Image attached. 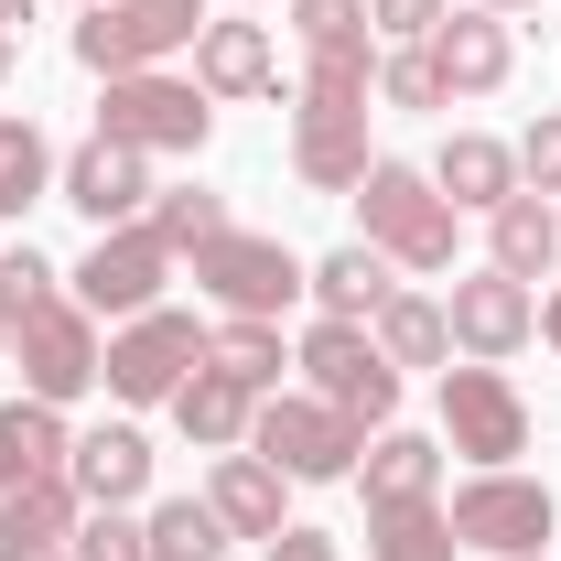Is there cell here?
<instances>
[{
    "mask_svg": "<svg viewBox=\"0 0 561 561\" xmlns=\"http://www.w3.org/2000/svg\"><path fill=\"white\" fill-rule=\"evenodd\" d=\"M151 227H162V249L184 260V249H206V238H227V195H206V184H184V195H162V206H151Z\"/></svg>",
    "mask_w": 561,
    "mask_h": 561,
    "instance_id": "obj_31",
    "label": "cell"
},
{
    "mask_svg": "<svg viewBox=\"0 0 561 561\" xmlns=\"http://www.w3.org/2000/svg\"><path fill=\"white\" fill-rule=\"evenodd\" d=\"M271 33H260V22H206V33H195V87H206V98H260V87H271Z\"/></svg>",
    "mask_w": 561,
    "mask_h": 561,
    "instance_id": "obj_21",
    "label": "cell"
},
{
    "mask_svg": "<svg viewBox=\"0 0 561 561\" xmlns=\"http://www.w3.org/2000/svg\"><path fill=\"white\" fill-rule=\"evenodd\" d=\"M173 44H195V33L151 22V11H130V0H98V11L76 22V66L87 76H140V66H162Z\"/></svg>",
    "mask_w": 561,
    "mask_h": 561,
    "instance_id": "obj_13",
    "label": "cell"
},
{
    "mask_svg": "<svg viewBox=\"0 0 561 561\" xmlns=\"http://www.w3.org/2000/svg\"><path fill=\"white\" fill-rule=\"evenodd\" d=\"M66 454H76V443H66V411H55V400H33V389H22V400L0 411V496L66 476Z\"/></svg>",
    "mask_w": 561,
    "mask_h": 561,
    "instance_id": "obj_19",
    "label": "cell"
},
{
    "mask_svg": "<svg viewBox=\"0 0 561 561\" xmlns=\"http://www.w3.org/2000/svg\"><path fill=\"white\" fill-rule=\"evenodd\" d=\"M271 561H335V540H324V529H280Z\"/></svg>",
    "mask_w": 561,
    "mask_h": 561,
    "instance_id": "obj_37",
    "label": "cell"
},
{
    "mask_svg": "<svg viewBox=\"0 0 561 561\" xmlns=\"http://www.w3.org/2000/svg\"><path fill=\"white\" fill-rule=\"evenodd\" d=\"M378 98H389V108H443V66H432V44L378 55Z\"/></svg>",
    "mask_w": 561,
    "mask_h": 561,
    "instance_id": "obj_33",
    "label": "cell"
},
{
    "mask_svg": "<svg viewBox=\"0 0 561 561\" xmlns=\"http://www.w3.org/2000/svg\"><path fill=\"white\" fill-rule=\"evenodd\" d=\"M22 11H33V0H0V33H11V22H22Z\"/></svg>",
    "mask_w": 561,
    "mask_h": 561,
    "instance_id": "obj_40",
    "label": "cell"
},
{
    "mask_svg": "<svg viewBox=\"0 0 561 561\" xmlns=\"http://www.w3.org/2000/svg\"><path fill=\"white\" fill-rule=\"evenodd\" d=\"M173 421H184V443H206V454H238V443H249V421H260V389H238V378L206 356V367L173 389Z\"/></svg>",
    "mask_w": 561,
    "mask_h": 561,
    "instance_id": "obj_18",
    "label": "cell"
},
{
    "mask_svg": "<svg viewBox=\"0 0 561 561\" xmlns=\"http://www.w3.org/2000/svg\"><path fill=\"white\" fill-rule=\"evenodd\" d=\"M356 206H367V249H389L400 271H454V206H443L432 173H411V162H367Z\"/></svg>",
    "mask_w": 561,
    "mask_h": 561,
    "instance_id": "obj_1",
    "label": "cell"
},
{
    "mask_svg": "<svg viewBox=\"0 0 561 561\" xmlns=\"http://www.w3.org/2000/svg\"><path fill=\"white\" fill-rule=\"evenodd\" d=\"M206 356L238 378V389H271V378H280V324H260V313H227Z\"/></svg>",
    "mask_w": 561,
    "mask_h": 561,
    "instance_id": "obj_29",
    "label": "cell"
},
{
    "mask_svg": "<svg viewBox=\"0 0 561 561\" xmlns=\"http://www.w3.org/2000/svg\"><path fill=\"white\" fill-rule=\"evenodd\" d=\"M44 291H55V271H44L33 249H11V260H0V313H33Z\"/></svg>",
    "mask_w": 561,
    "mask_h": 561,
    "instance_id": "obj_36",
    "label": "cell"
},
{
    "mask_svg": "<svg viewBox=\"0 0 561 561\" xmlns=\"http://www.w3.org/2000/svg\"><path fill=\"white\" fill-rule=\"evenodd\" d=\"M518 184H529V195H561V108L529 119V140H518Z\"/></svg>",
    "mask_w": 561,
    "mask_h": 561,
    "instance_id": "obj_35",
    "label": "cell"
},
{
    "mask_svg": "<svg viewBox=\"0 0 561 561\" xmlns=\"http://www.w3.org/2000/svg\"><path fill=\"white\" fill-rule=\"evenodd\" d=\"M162 280H173V249H162L151 216H130V227H98V249L76 260V302L108 313V324H130V313L162 302Z\"/></svg>",
    "mask_w": 561,
    "mask_h": 561,
    "instance_id": "obj_6",
    "label": "cell"
},
{
    "mask_svg": "<svg viewBox=\"0 0 561 561\" xmlns=\"http://www.w3.org/2000/svg\"><path fill=\"white\" fill-rule=\"evenodd\" d=\"M66 486L87 496V507H130L140 486H151V443H140L130 421H108V432H87L66 454Z\"/></svg>",
    "mask_w": 561,
    "mask_h": 561,
    "instance_id": "obj_17",
    "label": "cell"
},
{
    "mask_svg": "<svg viewBox=\"0 0 561 561\" xmlns=\"http://www.w3.org/2000/svg\"><path fill=\"white\" fill-rule=\"evenodd\" d=\"M0 346H11V313H0Z\"/></svg>",
    "mask_w": 561,
    "mask_h": 561,
    "instance_id": "obj_43",
    "label": "cell"
},
{
    "mask_svg": "<svg viewBox=\"0 0 561 561\" xmlns=\"http://www.w3.org/2000/svg\"><path fill=\"white\" fill-rule=\"evenodd\" d=\"M130 11H151V22H173V33H206V11H195V0H130Z\"/></svg>",
    "mask_w": 561,
    "mask_h": 561,
    "instance_id": "obj_38",
    "label": "cell"
},
{
    "mask_svg": "<svg viewBox=\"0 0 561 561\" xmlns=\"http://www.w3.org/2000/svg\"><path fill=\"white\" fill-rule=\"evenodd\" d=\"M443 11H454V0H367V33H389V44H432Z\"/></svg>",
    "mask_w": 561,
    "mask_h": 561,
    "instance_id": "obj_34",
    "label": "cell"
},
{
    "mask_svg": "<svg viewBox=\"0 0 561 561\" xmlns=\"http://www.w3.org/2000/svg\"><path fill=\"white\" fill-rule=\"evenodd\" d=\"M0 76H11V33H0Z\"/></svg>",
    "mask_w": 561,
    "mask_h": 561,
    "instance_id": "obj_42",
    "label": "cell"
},
{
    "mask_svg": "<svg viewBox=\"0 0 561 561\" xmlns=\"http://www.w3.org/2000/svg\"><path fill=\"white\" fill-rule=\"evenodd\" d=\"M291 173H302L313 195H356V184H367V98L302 87V108H291Z\"/></svg>",
    "mask_w": 561,
    "mask_h": 561,
    "instance_id": "obj_9",
    "label": "cell"
},
{
    "mask_svg": "<svg viewBox=\"0 0 561 561\" xmlns=\"http://www.w3.org/2000/svg\"><path fill=\"white\" fill-rule=\"evenodd\" d=\"M76 518H87V496L66 476H44V486H11L0 496V561H66Z\"/></svg>",
    "mask_w": 561,
    "mask_h": 561,
    "instance_id": "obj_15",
    "label": "cell"
},
{
    "mask_svg": "<svg viewBox=\"0 0 561 561\" xmlns=\"http://www.w3.org/2000/svg\"><path fill=\"white\" fill-rule=\"evenodd\" d=\"M249 454H271L291 486H324V476H356L367 432H356L335 400H260V421H249Z\"/></svg>",
    "mask_w": 561,
    "mask_h": 561,
    "instance_id": "obj_4",
    "label": "cell"
},
{
    "mask_svg": "<svg viewBox=\"0 0 561 561\" xmlns=\"http://www.w3.org/2000/svg\"><path fill=\"white\" fill-rule=\"evenodd\" d=\"M518 561H540V551H518Z\"/></svg>",
    "mask_w": 561,
    "mask_h": 561,
    "instance_id": "obj_44",
    "label": "cell"
},
{
    "mask_svg": "<svg viewBox=\"0 0 561 561\" xmlns=\"http://www.w3.org/2000/svg\"><path fill=\"white\" fill-rule=\"evenodd\" d=\"M11 346H22V389H33V400H55V411H66L76 389H98V367H108L98 313H87L76 291H44L33 313H11Z\"/></svg>",
    "mask_w": 561,
    "mask_h": 561,
    "instance_id": "obj_2",
    "label": "cell"
},
{
    "mask_svg": "<svg viewBox=\"0 0 561 561\" xmlns=\"http://www.w3.org/2000/svg\"><path fill=\"white\" fill-rule=\"evenodd\" d=\"M356 476H367V507H421V496L443 486V443H421V432H378V454H367Z\"/></svg>",
    "mask_w": 561,
    "mask_h": 561,
    "instance_id": "obj_23",
    "label": "cell"
},
{
    "mask_svg": "<svg viewBox=\"0 0 561 561\" xmlns=\"http://www.w3.org/2000/svg\"><path fill=\"white\" fill-rule=\"evenodd\" d=\"M432 184H443V206L465 216V206H507V195H518V151H507V140H486V130H454L443 140V162H432Z\"/></svg>",
    "mask_w": 561,
    "mask_h": 561,
    "instance_id": "obj_20",
    "label": "cell"
},
{
    "mask_svg": "<svg viewBox=\"0 0 561 561\" xmlns=\"http://www.w3.org/2000/svg\"><path fill=\"white\" fill-rule=\"evenodd\" d=\"M206 130H216V108H206V87H195V76H162V66L108 76L98 140H130V151H206Z\"/></svg>",
    "mask_w": 561,
    "mask_h": 561,
    "instance_id": "obj_3",
    "label": "cell"
},
{
    "mask_svg": "<svg viewBox=\"0 0 561 561\" xmlns=\"http://www.w3.org/2000/svg\"><path fill=\"white\" fill-rule=\"evenodd\" d=\"M87 11H98V0H87Z\"/></svg>",
    "mask_w": 561,
    "mask_h": 561,
    "instance_id": "obj_45",
    "label": "cell"
},
{
    "mask_svg": "<svg viewBox=\"0 0 561 561\" xmlns=\"http://www.w3.org/2000/svg\"><path fill=\"white\" fill-rule=\"evenodd\" d=\"M206 346L216 335L195 313H162V302H151V313H130V324L108 335V367H98V378H108L119 400H173V389L206 367Z\"/></svg>",
    "mask_w": 561,
    "mask_h": 561,
    "instance_id": "obj_7",
    "label": "cell"
},
{
    "mask_svg": "<svg viewBox=\"0 0 561 561\" xmlns=\"http://www.w3.org/2000/svg\"><path fill=\"white\" fill-rule=\"evenodd\" d=\"M280 476L271 454H216V486H206V507L227 518V540H280L291 518H280Z\"/></svg>",
    "mask_w": 561,
    "mask_h": 561,
    "instance_id": "obj_16",
    "label": "cell"
},
{
    "mask_svg": "<svg viewBox=\"0 0 561 561\" xmlns=\"http://www.w3.org/2000/svg\"><path fill=\"white\" fill-rule=\"evenodd\" d=\"M76 561H151V529L130 507H87L76 518Z\"/></svg>",
    "mask_w": 561,
    "mask_h": 561,
    "instance_id": "obj_32",
    "label": "cell"
},
{
    "mask_svg": "<svg viewBox=\"0 0 561 561\" xmlns=\"http://www.w3.org/2000/svg\"><path fill=\"white\" fill-rule=\"evenodd\" d=\"M476 11H540V0H476Z\"/></svg>",
    "mask_w": 561,
    "mask_h": 561,
    "instance_id": "obj_41",
    "label": "cell"
},
{
    "mask_svg": "<svg viewBox=\"0 0 561 561\" xmlns=\"http://www.w3.org/2000/svg\"><path fill=\"white\" fill-rule=\"evenodd\" d=\"M443 518H454V540H465V551H486V561H518V551H540V540H551V486H540V476H507V465H486V476H476V486H454V507H443Z\"/></svg>",
    "mask_w": 561,
    "mask_h": 561,
    "instance_id": "obj_5",
    "label": "cell"
},
{
    "mask_svg": "<svg viewBox=\"0 0 561 561\" xmlns=\"http://www.w3.org/2000/svg\"><path fill=\"white\" fill-rule=\"evenodd\" d=\"M55 195V151H44V130L33 119H0V216L44 206Z\"/></svg>",
    "mask_w": 561,
    "mask_h": 561,
    "instance_id": "obj_28",
    "label": "cell"
},
{
    "mask_svg": "<svg viewBox=\"0 0 561 561\" xmlns=\"http://www.w3.org/2000/svg\"><path fill=\"white\" fill-rule=\"evenodd\" d=\"M291 33H302V55H367L378 44L367 0H291Z\"/></svg>",
    "mask_w": 561,
    "mask_h": 561,
    "instance_id": "obj_30",
    "label": "cell"
},
{
    "mask_svg": "<svg viewBox=\"0 0 561 561\" xmlns=\"http://www.w3.org/2000/svg\"><path fill=\"white\" fill-rule=\"evenodd\" d=\"M140 529H151V561H216L227 551V518H216L206 496H162Z\"/></svg>",
    "mask_w": 561,
    "mask_h": 561,
    "instance_id": "obj_27",
    "label": "cell"
},
{
    "mask_svg": "<svg viewBox=\"0 0 561 561\" xmlns=\"http://www.w3.org/2000/svg\"><path fill=\"white\" fill-rule=\"evenodd\" d=\"M486 249H496L486 271H507V280H540V271H551V260H561V216L540 206L529 184H518V195H507V206L486 216Z\"/></svg>",
    "mask_w": 561,
    "mask_h": 561,
    "instance_id": "obj_22",
    "label": "cell"
},
{
    "mask_svg": "<svg viewBox=\"0 0 561 561\" xmlns=\"http://www.w3.org/2000/svg\"><path fill=\"white\" fill-rule=\"evenodd\" d=\"M454 518L421 496V507H367V561H454Z\"/></svg>",
    "mask_w": 561,
    "mask_h": 561,
    "instance_id": "obj_25",
    "label": "cell"
},
{
    "mask_svg": "<svg viewBox=\"0 0 561 561\" xmlns=\"http://www.w3.org/2000/svg\"><path fill=\"white\" fill-rule=\"evenodd\" d=\"M443 432H454V454H476V476H486L507 454H529V400H518L496 367H443Z\"/></svg>",
    "mask_w": 561,
    "mask_h": 561,
    "instance_id": "obj_10",
    "label": "cell"
},
{
    "mask_svg": "<svg viewBox=\"0 0 561 561\" xmlns=\"http://www.w3.org/2000/svg\"><path fill=\"white\" fill-rule=\"evenodd\" d=\"M378 356H389V367H443V356H454V324H443V302H421V291H389V302H378Z\"/></svg>",
    "mask_w": 561,
    "mask_h": 561,
    "instance_id": "obj_26",
    "label": "cell"
},
{
    "mask_svg": "<svg viewBox=\"0 0 561 561\" xmlns=\"http://www.w3.org/2000/svg\"><path fill=\"white\" fill-rule=\"evenodd\" d=\"M540 335H551V346H561V291H551V302H540Z\"/></svg>",
    "mask_w": 561,
    "mask_h": 561,
    "instance_id": "obj_39",
    "label": "cell"
},
{
    "mask_svg": "<svg viewBox=\"0 0 561 561\" xmlns=\"http://www.w3.org/2000/svg\"><path fill=\"white\" fill-rule=\"evenodd\" d=\"M55 195H66L76 216H98V227H130V216L151 206V173H140L130 140H87L66 173H55Z\"/></svg>",
    "mask_w": 561,
    "mask_h": 561,
    "instance_id": "obj_12",
    "label": "cell"
},
{
    "mask_svg": "<svg viewBox=\"0 0 561 561\" xmlns=\"http://www.w3.org/2000/svg\"><path fill=\"white\" fill-rule=\"evenodd\" d=\"M195 280H206L227 313H260V324H280V302H291V291H313V271H302L280 238H249V227L206 238V249H195Z\"/></svg>",
    "mask_w": 561,
    "mask_h": 561,
    "instance_id": "obj_8",
    "label": "cell"
},
{
    "mask_svg": "<svg viewBox=\"0 0 561 561\" xmlns=\"http://www.w3.org/2000/svg\"><path fill=\"white\" fill-rule=\"evenodd\" d=\"M443 324H454V346L476 356V367H496V356H518L529 335H540V302H529V280H507V271H476V280H454Z\"/></svg>",
    "mask_w": 561,
    "mask_h": 561,
    "instance_id": "obj_11",
    "label": "cell"
},
{
    "mask_svg": "<svg viewBox=\"0 0 561 561\" xmlns=\"http://www.w3.org/2000/svg\"><path fill=\"white\" fill-rule=\"evenodd\" d=\"M432 66H443V98H496L507 66H518V44H507V22H496V11H443Z\"/></svg>",
    "mask_w": 561,
    "mask_h": 561,
    "instance_id": "obj_14",
    "label": "cell"
},
{
    "mask_svg": "<svg viewBox=\"0 0 561 561\" xmlns=\"http://www.w3.org/2000/svg\"><path fill=\"white\" fill-rule=\"evenodd\" d=\"M389 271H400L389 249H335V260L313 271V302H324L335 324H378V302L400 291V280H389Z\"/></svg>",
    "mask_w": 561,
    "mask_h": 561,
    "instance_id": "obj_24",
    "label": "cell"
}]
</instances>
